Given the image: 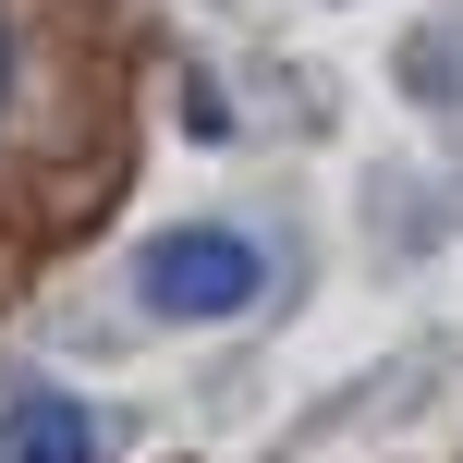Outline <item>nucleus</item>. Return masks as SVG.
Instances as JSON below:
<instances>
[{"label":"nucleus","mask_w":463,"mask_h":463,"mask_svg":"<svg viewBox=\"0 0 463 463\" xmlns=\"http://www.w3.org/2000/svg\"><path fill=\"white\" fill-rule=\"evenodd\" d=\"M13 110H24V0H0V159H13Z\"/></svg>","instance_id":"nucleus-3"},{"label":"nucleus","mask_w":463,"mask_h":463,"mask_svg":"<svg viewBox=\"0 0 463 463\" xmlns=\"http://www.w3.org/2000/svg\"><path fill=\"white\" fill-rule=\"evenodd\" d=\"M0 463H110V439L73 391H13L0 402Z\"/></svg>","instance_id":"nucleus-2"},{"label":"nucleus","mask_w":463,"mask_h":463,"mask_svg":"<svg viewBox=\"0 0 463 463\" xmlns=\"http://www.w3.org/2000/svg\"><path fill=\"white\" fill-rule=\"evenodd\" d=\"M135 293H146V317H244L269 293V256L232 220H184V232H159L135 256Z\"/></svg>","instance_id":"nucleus-1"}]
</instances>
